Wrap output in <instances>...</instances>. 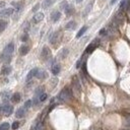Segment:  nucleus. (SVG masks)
Here are the masks:
<instances>
[{
    "label": "nucleus",
    "instance_id": "23",
    "mask_svg": "<svg viewBox=\"0 0 130 130\" xmlns=\"http://www.w3.org/2000/svg\"><path fill=\"white\" fill-rule=\"evenodd\" d=\"M92 7H93V1H92V2H90V3L88 4V6H86V8L84 9V12H83V15H84V16L89 14V12L91 11Z\"/></svg>",
    "mask_w": 130,
    "mask_h": 130
},
{
    "label": "nucleus",
    "instance_id": "39",
    "mask_svg": "<svg viewBox=\"0 0 130 130\" xmlns=\"http://www.w3.org/2000/svg\"><path fill=\"white\" fill-rule=\"evenodd\" d=\"M126 125H127V126H130V116L126 118Z\"/></svg>",
    "mask_w": 130,
    "mask_h": 130
},
{
    "label": "nucleus",
    "instance_id": "31",
    "mask_svg": "<svg viewBox=\"0 0 130 130\" xmlns=\"http://www.w3.org/2000/svg\"><path fill=\"white\" fill-rule=\"evenodd\" d=\"M20 40L21 41H23V42H27L28 40H29V35L27 34V32H26V34H24L23 36H21L20 37Z\"/></svg>",
    "mask_w": 130,
    "mask_h": 130
},
{
    "label": "nucleus",
    "instance_id": "13",
    "mask_svg": "<svg viewBox=\"0 0 130 130\" xmlns=\"http://www.w3.org/2000/svg\"><path fill=\"white\" fill-rule=\"evenodd\" d=\"M36 77L39 78V79H44V78L48 77V73L45 70H40L39 69V71H38V73L36 75Z\"/></svg>",
    "mask_w": 130,
    "mask_h": 130
},
{
    "label": "nucleus",
    "instance_id": "24",
    "mask_svg": "<svg viewBox=\"0 0 130 130\" xmlns=\"http://www.w3.org/2000/svg\"><path fill=\"white\" fill-rule=\"evenodd\" d=\"M86 30H88V27H82L80 30H79V32H77V35H76V38L78 39V38H80L83 34H84V32H86Z\"/></svg>",
    "mask_w": 130,
    "mask_h": 130
},
{
    "label": "nucleus",
    "instance_id": "40",
    "mask_svg": "<svg viewBox=\"0 0 130 130\" xmlns=\"http://www.w3.org/2000/svg\"><path fill=\"white\" fill-rule=\"evenodd\" d=\"M105 34H106V29H102V30L100 31V35L103 36V35H105Z\"/></svg>",
    "mask_w": 130,
    "mask_h": 130
},
{
    "label": "nucleus",
    "instance_id": "21",
    "mask_svg": "<svg viewBox=\"0 0 130 130\" xmlns=\"http://www.w3.org/2000/svg\"><path fill=\"white\" fill-rule=\"evenodd\" d=\"M11 101L12 103H18L20 101V94L19 93H15L11 96Z\"/></svg>",
    "mask_w": 130,
    "mask_h": 130
},
{
    "label": "nucleus",
    "instance_id": "10",
    "mask_svg": "<svg viewBox=\"0 0 130 130\" xmlns=\"http://www.w3.org/2000/svg\"><path fill=\"white\" fill-rule=\"evenodd\" d=\"M26 114H27V109H26L25 107H23V108H19V109L16 111L15 116L17 118H24L26 116Z\"/></svg>",
    "mask_w": 130,
    "mask_h": 130
},
{
    "label": "nucleus",
    "instance_id": "8",
    "mask_svg": "<svg viewBox=\"0 0 130 130\" xmlns=\"http://www.w3.org/2000/svg\"><path fill=\"white\" fill-rule=\"evenodd\" d=\"M43 18H44V13L43 12H37L34 15V17H32V21H34L35 24H38V23H40V21L43 20Z\"/></svg>",
    "mask_w": 130,
    "mask_h": 130
},
{
    "label": "nucleus",
    "instance_id": "34",
    "mask_svg": "<svg viewBox=\"0 0 130 130\" xmlns=\"http://www.w3.org/2000/svg\"><path fill=\"white\" fill-rule=\"evenodd\" d=\"M29 30H30V23L27 21V23H25V25H24V31L27 32Z\"/></svg>",
    "mask_w": 130,
    "mask_h": 130
},
{
    "label": "nucleus",
    "instance_id": "38",
    "mask_svg": "<svg viewBox=\"0 0 130 130\" xmlns=\"http://www.w3.org/2000/svg\"><path fill=\"white\" fill-rule=\"evenodd\" d=\"M81 62H82V58H81V59H79V60L77 61V63H76V68H79V67H80Z\"/></svg>",
    "mask_w": 130,
    "mask_h": 130
},
{
    "label": "nucleus",
    "instance_id": "3",
    "mask_svg": "<svg viewBox=\"0 0 130 130\" xmlns=\"http://www.w3.org/2000/svg\"><path fill=\"white\" fill-rule=\"evenodd\" d=\"M13 112V107L11 105L7 104V102H4V104H2L0 106V113L4 116H9L11 115Z\"/></svg>",
    "mask_w": 130,
    "mask_h": 130
},
{
    "label": "nucleus",
    "instance_id": "5",
    "mask_svg": "<svg viewBox=\"0 0 130 130\" xmlns=\"http://www.w3.org/2000/svg\"><path fill=\"white\" fill-rule=\"evenodd\" d=\"M51 58V50L48 47H44L41 52V59L43 61H48Z\"/></svg>",
    "mask_w": 130,
    "mask_h": 130
},
{
    "label": "nucleus",
    "instance_id": "32",
    "mask_svg": "<svg viewBox=\"0 0 130 130\" xmlns=\"http://www.w3.org/2000/svg\"><path fill=\"white\" fill-rule=\"evenodd\" d=\"M126 2H127V0H121V2H120V9H125Z\"/></svg>",
    "mask_w": 130,
    "mask_h": 130
},
{
    "label": "nucleus",
    "instance_id": "6",
    "mask_svg": "<svg viewBox=\"0 0 130 130\" xmlns=\"http://www.w3.org/2000/svg\"><path fill=\"white\" fill-rule=\"evenodd\" d=\"M99 43H100V40H99V39L94 40L92 44H90L88 47H86V49H85V53H86V54H91L92 52H94L95 49L98 47V45H99Z\"/></svg>",
    "mask_w": 130,
    "mask_h": 130
},
{
    "label": "nucleus",
    "instance_id": "35",
    "mask_svg": "<svg viewBox=\"0 0 130 130\" xmlns=\"http://www.w3.org/2000/svg\"><path fill=\"white\" fill-rule=\"evenodd\" d=\"M12 129L13 130H15V129H17L18 127H19V122H17V121H15V122H13V124H12Z\"/></svg>",
    "mask_w": 130,
    "mask_h": 130
},
{
    "label": "nucleus",
    "instance_id": "25",
    "mask_svg": "<svg viewBox=\"0 0 130 130\" xmlns=\"http://www.w3.org/2000/svg\"><path fill=\"white\" fill-rule=\"evenodd\" d=\"M43 93H44V88H43V86H39V88L36 90V93H35V97H40Z\"/></svg>",
    "mask_w": 130,
    "mask_h": 130
},
{
    "label": "nucleus",
    "instance_id": "2",
    "mask_svg": "<svg viewBox=\"0 0 130 130\" xmlns=\"http://www.w3.org/2000/svg\"><path fill=\"white\" fill-rule=\"evenodd\" d=\"M71 98H72V92L68 86H65L58 96V99L60 100V102H66V101L70 100Z\"/></svg>",
    "mask_w": 130,
    "mask_h": 130
},
{
    "label": "nucleus",
    "instance_id": "14",
    "mask_svg": "<svg viewBox=\"0 0 130 130\" xmlns=\"http://www.w3.org/2000/svg\"><path fill=\"white\" fill-rule=\"evenodd\" d=\"M29 51H30V48L27 45H23V46H20V48H19V54L21 56L27 55V54L29 53Z\"/></svg>",
    "mask_w": 130,
    "mask_h": 130
},
{
    "label": "nucleus",
    "instance_id": "42",
    "mask_svg": "<svg viewBox=\"0 0 130 130\" xmlns=\"http://www.w3.org/2000/svg\"><path fill=\"white\" fill-rule=\"evenodd\" d=\"M116 1H117V0H111V4H115Z\"/></svg>",
    "mask_w": 130,
    "mask_h": 130
},
{
    "label": "nucleus",
    "instance_id": "7",
    "mask_svg": "<svg viewBox=\"0 0 130 130\" xmlns=\"http://www.w3.org/2000/svg\"><path fill=\"white\" fill-rule=\"evenodd\" d=\"M59 41H60V32H55L52 35V37L50 38V43L52 45H56Z\"/></svg>",
    "mask_w": 130,
    "mask_h": 130
},
{
    "label": "nucleus",
    "instance_id": "15",
    "mask_svg": "<svg viewBox=\"0 0 130 130\" xmlns=\"http://www.w3.org/2000/svg\"><path fill=\"white\" fill-rule=\"evenodd\" d=\"M64 10H65V14H66L67 16H70V15H72L73 12H74V7H73L72 5H70V4H68Z\"/></svg>",
    "mask_w": 130,
    "mask_h": 130
},
{
    "label": "nucleus",
    "instance_id": "9",
    "mask_svg": "<svg viewBox=\"0 0 130 130\" xmlns=\"http://www.w3.org/2000/svg\"><path fill=\"white\" fill-rule=\"evenodd\" d=\"M13 12H14V9L13 8H6V9L2 10L1 14H0V15L3 16V17H7V16H10Z\"/></svg>",
    "mask_w": 130,
    "mask_h": 130
},
{
    "label": "nucleus",
    "instance_id": "33",
    "mask_svg": "<svg viewBox=\"0 0 130 130\" xmlns=\"http://www.w3.org/2000/svg\"><path fill=\"white\" fill-rule=\"evenodd\" d=\"M67 5H68L67 1H62V2L60 3V8H61V9H65Z\"/></svg>",
    "mask_w": 130,
    "mask_h": 130
},
{
    "label": "nucleus",
    "instance_id": "22",
    "mask_svg": "<svg viewBox=\"0 0 130 130\" xmlns=\"http://www.w3.org/2000/svg\"><path fill=\"white\" fill-rule=\"evenodd\" d=\"M7 26H8V23L6 20H4V19L0 20V32H2L7 28Z\"/></svg>",
    "mask_w": 130,
    "mask_h": 130
},
{
    "label": "nucleus",
    "instance_id": "30",
    "mask_svg": "<svg viewBox=\"0 0 130 130\" xmlns=\"http://www.w3.org/2000/svg\"><path fill=\"white\" fill-rule=\"evenodd\" d=\"M47 97H48V96H47V94H46V93H43V94L39 97V100H40V102H44V101L47 99Z\"/></svg>",
    "mask_w": 130,
    "mask_h": 130
},
{
    "label": "nucleus",
    "instance_id": "20",
    "mask_svg": "<svg viewBox=\"0 0 130 130\" xmlns=\"http://www.w3.org/2000/svg\"><path fill=\"white\" fill-rule=\"evenodd\" d=\"M1 98L3 99L4 102H7V100L10 98V92L9 91H3L1 93Z\"/></svg>",
    "mask_w": 130,
    "mask_h": 130
},
{
    "label": "nucleus",
    "instance_id": "11",
    "mask_svg": "<svg viewBox=\"0 0 130 130\" xmlns=\"http://www.w3.org/2000/svg\"><path fill=\"white\" fill-rule=\"evenodd\" d=\"M38 71H39V69H38V68H34V69H32V70L28 73V75H27V81L31 80L32 77H35L36 75H37V73H38Z\"/></svg>",
    "mask_w": 130,
    "mask_h": 130
},
{
    "label": "nucleus",
    "instance_id": "1",
    "mask_svg": "<svg viewBox=\"0 0 130 130\" xmlns=\"http://www.w3.org/2000/svg\"><path fill=\"white\" fill-rule=\"evenodd\" d=\"M13 50H14V45H13V43H9V44L4 48L2 54H1V56H0V58H1V60L8 64L10 61H11V55H12V53H13Z\"/></svg>",
    "mask_w": 130,
    "mask_h": 130
},
{
    "label": "nucleus",
    "instance_id": "41",
    "mask_svg": "<svg viewBox=\"0 0 130 130\" xmlns=\"http://www.w3.org/2000/svg\"><path fill=\"white\" fill-rule=\"evenodd\" d=\"M5 1H0V8H3L5 6Z\"/></svg>",
    "mask_w": 130,
    "mask_h": 130
},
{
    "label": "nucleus",
    "instance_id": "29",
    "mask_svg": "<svg viewBox=\"0 0 130 130\" xmlns=\"http://www.w3.org/2000/svg\"><path fill=\"white\" fill-rule=\"evenodd\" d=\"M32 100H28V101L25 103V106H24V107L28 110V109H30V108L32 107Z\"/></svg>",
    "mask_w": 130,
    "mask_h": 130
},
{
    "label": "nucleus",
    "instance_id": "12",
    "mask_svg": "<svg viewBox=\"0 0 130 130\" xmlns=\"http://www.w3.org/2000/svg\"><path fill=\"white\" fill-rule=\"evenodd\" d=\"M60 17H61L60 11H54V12H52V14H51V19H52L53 23H56V21H58V20L60 19Z\"/></svg>",
    "mask_w": 130,
    "mask_h": 130
},
{
    "label": "nucleus",
    "instance_id": "27",
    "mask_svg": "<svg viewBox=\"0 0 130 130\" xmlns=\"http://www.w3.org/2000/svg\"><path fill=\"white\" fill-rule=\"evenodd\" d=\"M52 3H53V0H45V1L43 2L42 6H43V8H48Z\"/></svg>",
    "mask_w": 130,
    "mask_h": 130
},
{
    "label": "nucleus",
    "instance_id": "4",
    "mask_svg": "<svg viewBox=\"0 0 130 130\" xmlns=\"http://www.w3.org/2000/svg\"><path fill=\"white\" fill-rule=\"evenodd\" d=\"M72 86H73L74 94L76 95L77 97H79L80 94H81V85H80V82H79V79H78L77 76H73V78H72Z\"/></svg>",
    "mask_w": 130,
    "mask_h": 130
},
{
    "label": "nucleus",
    "instance_id": "18",
    "mask_svg": "<svg viewBox=\"0 0 130 130\" xmlns=\"http://www.w3.org/2000/svg\"><path fill=\"white\" fill-rule=\"evenodd\" d=\"M75 27H76L75 21H74V20H70L69 23L66 24V26H65V29H66V30H74Z\"/></svg>",
    "mask_w": 130,
    "mask_h": 130
},
{
    "label": "nucleus",
    "instance_id": "19",
    "mask_svg": "<svg viewBox=\"0 0 130 130\" xmlns=\"http://www.w3.org/2000/svg\"><path fill=\"white\" fill-rule=\"evenodd\" d=\"M10 72H11V67L9 66V65H6V66H4L1 70V74L2 75H8Z\"/></svg>",
    "mask_w": 130,
    "mask_h": 130
},
{
    "label": "nucleus",
    "instance_id": "28",
    "mask_svg": "<svg viewBox=\"0 0 130 130\" xmlns=\"http://www.w3.org/2000/svg\"><path fill=\"white\" fill-rule=\"evenodd\" d=\"M67 54H68V49H66V48H65V49H63V50H62V52H61V55H60V57H61L62 59H64L65 57L67 56Z\"/></svg>",
    "mask_w": 130,
    "mask_h": 130
},
{
    "label": "nucleus",
    "instance_id": "36",
    "mask_svg": "<svg viewBox=\"0 0 130 130\" xmlns=\"http://www.w3.org/2000/svg\"><path fill=\"white\" fill-rule=\"evenodd\" d=\"M125 9L127 10L128 13H130V1H127V2H126V7H125Z\"/></svg>",
    "mask_w": 130,
    "mask_h": 130
},
{
    "label": "nucleus",
    "instance_id": "43",
    "mask_svg": "<svg viewBox=\"0 0 130 130\" xmlns=\"http://www.w3.org/2000/svg\"><path fill=\"white\" fill-rule=\"evenodd\" d=\"M75 1H76V2H77V3H80V2H81V1H82V0H75Z\"/></svg>",
    "mask_w": 130,
    "mask_h": 130
},
{
    "label": "nucleus",
    "instance_id": "26",
    "mask_svg": "<svg viewBox=\"0 0 130 130\" xmlns=\"http://www.w3.org/2000/svg\"><path fill=\"white\" fill-rule=\"evenodd\" d=\"M9 128H10V125L8 122H4L0 125V130H9Z\"/></svg>",
    "mask_w": 130,
    "mask_h": 130
},
{
    "label": "nucleus",
    "instance_id": "37",
    "mask_svg": "<svg viewBox=\"0 0 130 130\" xmlns=\"http://www.w3.org/2000/svg\"><path fill=\"white\" fill-rule=\"evenodd\" d=\"M40 8V4L38 3V4H36V6H34L32 7V12H36V11H38V9Z\"/></svg>",
    "mask_w": 130,
    "mask_h": 130
},
{
    "label": "nucleus",
    "instance_id": "17",
    "mask_svg": "<svg viewBox=\"0 0 130 130\" xmlns=\"http://www.w3.org/2000/svg\"><path fill=\"white\" fill-rule=\"evenodd\" d=\"M60 69H61V67H60L59 64L53 65V66H52V73H53L54 75H57V74L60 72Z\"/></svg>",
    "mask_w": 130,
    "mask_h": 130
},
{
    "label": "nucleus",
    "instance_id": "16",
    "mask_svg": "<svg viewBox=\"0 0 130 130\" xmlns=\"http://www.w3.org/2000/svg\"><path fill=\"white\" fill-rule=\"evenodd\" d=\"M44 128V123L42 121H38L37 123H35L32 127V130H43Z\"/></svg>",
    "mask_w": 130,
    "mask_h": 130
}]
</instances>
